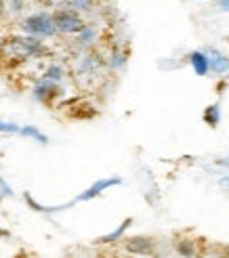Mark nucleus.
Instances as JSON below:
<instances>
[{
  "label": "nucleus",
  "mask_w": 229,
  "mask_h": 258,
  "mask_svg": "<svg viewBox=\"0 0 229 258\" xmlns=\"http://www.w3.org/2000/svg\"><path fill=\"white\" fill-rule=\"evenodd\" d=\"M53 21H55L57 32H61V34H78L86 25L78 13H74L70 9H57L53 13Z\"/></svg>",
  "instance_id": "3"
},
{
  "label": "nucleus",
  "mask_w": 229,
  "mask_h": 258,
  "mask_svg": "<svg viewBox=\"0 0 229 258\" xmlns=\"http://www.w3.org/2000/svg\"><path fill=\"white\" fill-rule=\"evenodd\" d=\"M177 252H179L183 258H194V252H196L194 241H189V239H181L179 243H177Z\"/></svg>",
  "instance_id": "14"
},
{
  "label": "nucleus",
  "mask_w": 229,
  "mask_h": 258,
  "mask_svg": "<svg viewBox=\"0 0 229 258\" xmlns=\"http://www.w3.org/2000/svg\"><path fill=\"white\" fill-rule=\"evenodd\" d=\"M208 57V70H212L214 74H227L229 72V59L217 50H210L206 55Z\"/></svg>",
  "instance_id": "7"
},
{
  "label": "nucleus",
  "mask_w": 229,
  "mask_h": 258,
  "mask_svg": "<svg viewBox=\"0 0 229 258\" xmlns=\"http://www.w3.org/2000/svg\"><path fill=\"white\" fill-rule=\"evenodd\" d=\"M219 120H221V107L217 105V103H212V105H208L206 111H204V122L210 124V126H217Z\"/></svg>",
  "instance_id": "13"
},
{
  "label": "nucleus",
  "mask_w": 229,
  "mask_h": 258,
  "mask_svg": "<svg viewBox=\"0 0 229 258\" xmlns=\"http://www.w3.org/2000/svg\"><path fill=\"white\" fill-rule=\"evenodd\" d=\"M189 63H192V68L198 76H206L208 74V57L204 53H200V50H196V53L189 55Z\"/></svg>",
  "instance_id": "8"
},
{
  "label": "nucleus",
  "mask_w": 229,
  "mask_h": 258,
  "mask_svg": "<svg viewBox=\"0 0 229 258\" xmlns=\"http://www.w3.org/2000/svg\"><path fill=\"white\" fill-rule=\"evenodd\" d=\"M21 30L32 38H53L57 34L53 15L46 11H38V13L28 15L21 21Z\"/></svg>",
  "instance_id": "1"
},
{
  "label": "nucleus",
  "mask_w": 229,
  "mask_h": 258,
  "mask_svg": "<svg viewBox=\"0 0 229 258\" xmlns=\"http://www.w3.org/2000/svg\"><path fill=\"white\" fill-rule=\"evenodd\" d=\"M3 15H5V3L0 0V17H3Z\"/></svg>",
  "instance_id": "20"
},
{
  "label": "nucleus",
  "mask_w": 229,
  "mask_h": 258,
  "mask_svg": "<svg viewBox=\"0 0 229 258\" xmlns=\"http://www.w3.org/2000/svg\"><path fill=\"white\" fill-rule=\"evenodd\" d=\"M7 48L11 50L15 57H36L44 53V44L42 40L38 38H32V36H21V38H11Z\"/></svg>",
  "instance_id": "2"
},
{
  "label": "nucleus",
  "mask_w": 229,
  "mask_h": 258,
  "mask_svg": "<svg viewBox=\"0 0 229 258\" xmlns=\"http://www.w3.org/2000/svg\"><path fill=\"white\" fill-rule=\"evenodd\" d=\"M57 95H61V88L57 82H48V80H40L36 86H34V97L38 101H42V103H48V101H53Z\"/></svg>",
  "instance_id": "6"
},
{
  "label": "nucleus",
  "mask_w": 229,
  "mask_h": 258,
  "mask_svg": "<svg viewBox=\"0 0 229 258\" xmlns=\"http://www.w3.org/2000/svg\"><path fill=\"white\" fill-rule=\"evenodd\" d=\"M116 185H122V178H118V176H111V178H101V180H97V183H93V185L88 187L84 193H80L78 200H80V202H84V200L97 198L99 193H103L105 189H109V187H116Z\"/></svg>",
  "instance_id": "5"
},
{
  "label": "nucleus",
  "mask_w": 229,
  "mask_h": 258,
  "mask_svg": "<svg viewBox=\"0 0 229 258\" xmlns=\"http://www.w3.org/2000/svg\"><path fill=\"white\" fill-rule=\"evenodd\" d=\"M11 7H13V11H21L25 7V0H13Z\"/></svg>",
  "instance_id": "18"
},
{
  "label": "nucleus",
  "mask_w": 229,
  "mask_h": 258,
  "mask_svg": "<svg viewBox=\"0 0 229 258\" xmlns=\"http://www.w3.org/2000/svg\"><path fill=\"white\" fill-rule=\"evenodd\" d=\"M131 223H133V218H126V221H124V223H122V225H120V227H118L116 231H111L109 235H103V237H99L97 241H99V243H113V241H118V239H120V237L124 235V231L131 227Z\"/></svg>",
  "instance_id": "9"
},
{
  "label": "nucleus",
  "mask_w": 229,
  "mask_h": 258,
  "mask_svg": "<svg viewBox=\"0 0 229 258\" xmlns=\"http://www.w3.org/2000/svg\"><path fill=\"white\" fill-rule=\"evenodd\" d=\"M95 5V0H66V9L74 11V13H84V11H91Z\"/></svg>",
  "instance_id": "10"
},
{
  "label": "nucleus",
  "mask_w": 229,
  "mask_h": 258,
  "mask_svg": "<svg viewBox=\"0 0 229 258\" xmlns=\"http://www.w3.org/2000/svg\"><path fill=\"white\" fill-rule=\"evenodd\" d=\"M19 135L21 137H30V139H36L38 141V143H46V135H42L40 131H38V128L36 126H32V124H28V126H21L19 128Z\"/></svg>",
  "instance_id": "12"
},
{
  "label": "nucleus",
  "mask_w": 229,
  "mask_h": 258,
  "mask_svg": "<svg viewBox=\"0 0 229 258\" xmlns=\"http://www.w3.org/2000/svg\"><path fill=\"white\" fill-rule=\"evenodd\" d=\"M0 196H5V198H7V196H13V191H11V187H9L7 183H5V180H3V178H0Z\"/></svg>",
  "instance_id": "17"
},
{
  "label": "nucleus",
  "mask_w": 229,
  "mask_h": 258,
  "mask_svg": "<svg viewBox=\"0 0 229 258\" xmlns=\"http://www.w3.org/2000/svg\"><path fill=\"white\" fill-rule=\"evenodd\" d=\"M217 7H219V11H223V13H229V0H219V3H217Z\"/></svg>",
  "instance_id": "19"
},
{
  "label": "nucleus",
  "mask_w": 229,
  "mask_h": 258,
  "mask_svg": "<svg viewBox=\"0 0 229 258\" xmlns=\"http://www.w3.org/2000/svg\"><path fill=\"white\" fill-rule=\"evenodd\" d=\"M95 36H97V30L93 28V25H88V23H86L84 28L78 32V40H80L82 44H91Z\"/></svg>",
  "instance_id": "15"
},
{
  "label": "nucleus",
  "mask_w": 229,
  "mask_h": 258,
  "mask_svg": "<svg viewBox=\"0 0 229 258\" xmlns=\"http://www.w3.org/2000/svg\"><path fill=\"white\" fill-rule=\"evenodd\" d=\"M124 248L129 254H135V256H149L154 254L156 250V243L151 237H145V235H137V237H129L124 241Z\"/></svg>",
  "instance_id": "4"
},
{
  "label": "nucleus",
  "mask_w": 229,
  "mask_h": 258,
  "mask_svg": "<svg viewBox=\"0 0 229 258\" xmlns=\"http://www.w3.org/2000/svg\"><path fill=\"white\" fill-rule=\"evenodd\" d=\"M63 74H66V72H63V68L59 66V63H50V66L46 68V72H44V76H42V78L44 80H48V82H61V78H63Z\"/></svg>",
  "instance_id": "11"
},
{
  "label": "nucleus",
  "mask_w": 229,
  "mask_h": 258,
  "mask_svg": "<svg viewBox=\"0 0 229 258\" xmlns=\"http://www.w3.org/2000/svg\"><path fill=\"white\" fill-rule=\"evenodd\" d=\"M19 124H13V122H5L0 120V133H9V135H19Z\"/></svg>",
  "instance_id": "16"
}]
</instances>
